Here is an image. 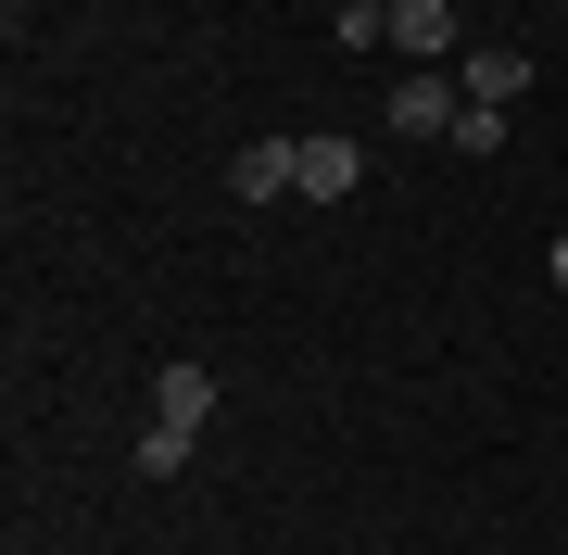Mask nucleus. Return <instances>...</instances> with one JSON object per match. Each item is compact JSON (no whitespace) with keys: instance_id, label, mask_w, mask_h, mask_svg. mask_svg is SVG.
Returning a JSON list of instances; mask_svg holds the SVG:
<instances>
[{"instance_id":"nucleus-4","label":"nucleus","mask_w":568,"mask_h":555,"mask_svg":"<svg viewBox=\"0 0 568 555\" xmlns=\"http://www.w3.org/2000/svg\"><path fill=\"white\" fill-rule=\"evenodd\" d=\"M354 189H366V140L316 126V140H304V203H354Z\"/></svg>"},{"instance_id":"nucleus-8","label":"nucleus","mask_w":568,"mask_h":555,"mask_svg":"<svg viewBox=\"0 0 568 555\" xmlns=\"http://www.w3.org/2000/svg\"><path fill=\"white\" fill-rule=\"evenodd\" d=\"M443 152H467V165H493V152H506V114H493V102H467V114H455V140H443Z\"/></svg>"},{"instance_id":"nucleus-1","label":"nucleus","mask_w":568,"mask_h":555,"mask_svg":"<svg viewBox=\"0 0 568 555\" xmlns=\"http://www.w3.org/2000/svg\"><path fill=\"white\" fill-rule=\"evenodd\" d=\"M455 114H467L455 63H417V76H392V102H379V126H392V140H455Z\"/></svg>"},{"instance_id":"nucleus-10","label":"nucleus","mask_w":568,"mask_h":555,"mask_svg":"<svg viewBox=\"0 0 568 555\" xmlns=\"http://www.w3.org/2000/svg\"><path fill=\"white\" fill-rule=\"evenodd\" d=\"M544 278H556V290H568V227H556V253H544Z\"/></svg>"},{"instance_id":"nucleus-9","label":"nucleus","mask_w":568,"mask_h":555,"mask_svg":"<svg viewBox=\"0 0 568 555\" xmlns=\"http://www.w3.org/2000/svg\"><path fill=\"white\" fill-rule=\"evenodd\" d=\"M190 467V430H140V480H178Z\"/></svg>"},{"instance_id":"nucleus-3","label":"nucleus","mask_w":568,"mask_h":555,"mask_svg":"<svg viewBox=\"0 0 568 555\" xmlns=\"http://www.w3.org/2000/svg\"><path fill=\"white\" fill-rule=\"evenodd\" d=\"M152 430H215V367H152Z\"/></svg>"},{"instance_id":"nucleus-2","label":"nucleus","mask_w":568,"mask_h":555,"mask_svg":"<svg viewBox=\"0 0 568 555\" xmlns=\"http://www.w3.org/2000/svg\"><path fill=\"white\" fill-rule=\"evenodd\" d=\"M278 189H304V140H241L227 152V203H278Z\"/></svg>"},{"instance_id":"nucleus-7","label":"nucleus","mask_w":568,"mask_h":555,"mask_svg":"<svg viewBox=\"0 0 568 555\" xmlns=\"http://www.w3.org/2000/svg\"><path fill=\"white\" fill-rule=\"evenodd\" d=\"M328 39H342V51H379V39H392V0H342V13H328Z\"/></svg>"},{"instance_id":"nucleus-11","label":"nucleus","mask_w":568,"mask_h":555,"mask_svg":"<svg viewBox=\"0 0 568 555\" xmlns=\"http://www.w3.org/2000/svg\"><path fill=\"white\" fill-rule=\"evenodd\" d=\"M0 13H26V0H0Z\"/></svg>"},{"instance_id":"nucleus-6","label":"nucleus","mask_w":568,"mask_h":555,"mask_svg":"<svg viewBox=\"0 0 568 555\" xmlns=\"http://www.w3.org/2000/svg\"><path fill=\"white\" fill-rule=\"evenodd\" d=\"M392 51H417V63H455V51H467L455 0H392Z\"/></svg>"},{"instance_id":"nucleus-5","label":"nucleus","mask_w":568,"mask_h":555,"mask_svg":"<svg viewBox=\"0 0 568 555\" xmlns=\"http://www.w3.org/2000/svg\"><path fill=\"white\" fill-rule=\"evenodd\" d=\"M455 89L493 102V114H518V102H530V51H455Z\"/></svg>"}]
</instances>
